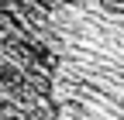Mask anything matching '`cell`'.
Listing matches in <instances>:
<instances>
[{
  "label": "cell",
  "instance_id": "obj_1",
  "mask_svg": "<svg viewBox=\"0 0 124 120\" xmlns=\"http://www.w3.org/2000/svg\"><path fill=\"white\" fill-rule=\"evenodd\" d=\"M0 120H124V0H0Z\"/></svg>",
  "mask_w": 124,
  "mask_h": 120
}]
</instances>
